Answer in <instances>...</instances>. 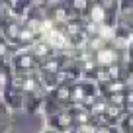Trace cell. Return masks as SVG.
I'll return each instance as SVG.
<instances>
[{"instance_id": "8992f818", "label": "cell", "mask_w": 133, "mask_h": 133, "mask_svg": "<svg viewBox=\"0 0 133 133\" xmlns=\"http://www.w3.org/2000/svg\"><path fill=\"white\" fill-rule=\"evenodd\" d=\"M129 71H133V57L129 59Z\"/></svg>"}, {"instance_id": "5b68a950", "label": "cell", "mask_w": 133, "mask_h": 133, "mask_svg": "<svg viewBox=\"0 0 133 133\" xmlns=\"http://www.w3.org/2000/svg\"><path fill=\"white\" fill-rule=\"evenodd\" d=\"M127 51H129V57H133V39L129 41V47H127Z\"/></svg>"}, {"instance_id": "6da1fadb", "label": "cell", "mask_w": 133, "mask_h": 133, "mask_svg": "<svg viewBox=\"0 0 133 133\" xmlns=\"http://www.w3.org/2000/svg\"><path fill=\"white\" fill-rule=\"evenodd\" d=\"M92 53V59H94L96 66L100 69H110V66H117L121 65V55H123V49L116 47L112 41L104 43V45L100 47L96 51H90Z\"/></svg>"}, {"instance_id": "7a4b0ae2", "label": "cell", "mask_w": 133, "mask_h": 133, "mask_svg": "<svg viewBox=\"0 0 133 133\" xmlns=\"http://www.w3.org/2000/svg\"><path fill=\"white\" fill-rule=\"evenodd\" d=\"M10 66H12V72H35L39 66V59L28 47H20L14 51L10 59Z\"/></svg>"}, {"instance_id": "3957f363", "label": "cell", "mask_w": 133, "mask_h": 133, "mask_svg": "<svg viewBox=\"0 0 133 133\" xmlns=\"http://www.w3.org/2000/svg\"><path fill=\"white\" fill-rule=\"evenodd\" d=\"M47 121H49V125L55 129V131H71L72 127L76 125V117H75V112H71L69 108L61 110V112L53 114V116H47Z\"/></svg>"}, {"instance_id": "277c9868", "label": "cell", "mask_w": 133, "mask_h": 133, "mask_svg": "<svg viewBox=\"0 0 133 133\" xmlns=\"http://www.w3.org/2000/svg\"><path fill=\"white\" fill-rule=\"evenodd\" d=\"M66 4L71 6V10L76 16H86L88 10H90L92 0H66Z\"/></svg>"}, {"instance_id": "ba28073f", "label": "cell", "mask_w": 133, "mask_h": 133, "mask_svg": "<svg viewBox=\"0 0 133 133\" xmlns=\"http://www.w3.org/2000/svg\"><path fill=\"white\" fill-rule=\"evenodd\" d=\"M2 90H4V86H2V82H0V94H2Z\"/></svg>"}, {"instance_id": "52a82bcc", "label": "cell", "mask_w": 133, "mask_h": 133, "mask_svg": "<svg viewBox=\"0 0 133 133\" xmlns=\"http://www.w3.org/2000/svg\"><path fill=\"white\" fill-rule=\"evenodd\" d=\"M41 133H61V131H55V129H51V131H41Z\"/></svg>"}]
</instances>
